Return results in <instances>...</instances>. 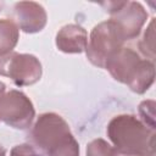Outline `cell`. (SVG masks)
Listing matches in <instances>:
<instances>
[{"mask_svg":"<svg viewBox=\"0 0 156 156\" xmlns=\"http://www.w3.org/2000/svg\"><path fill=\"white\" fill-rule=\"evenodd\" d=\"M28 141L40 156H79V144L68 123L55 112H45L37 118Z\"/></svg>","mask_w":156,"mask_h":156,"instance_id":"1","label":"cell"},{"mask_svg":"<svg viewBox=\"0 0 156 156\" xmlns=\"http://www.w3.org/2000/svg\"><path fill=\"white\" fill-rule=\"evenodd\" d=\"M116 156H155V130L134 115H117L106 127Z\"/></svg>","mask_w":156,"mask_h":156,"instance_id":"2","label":"cell"},{"mask_svg":"<svg viewBox=\"0 0 156 156\" xmlns=\"http://www.w3.org/2000/svg\"><path fill=\"white\" fill-rule=\"evenodd\" d=\"M124 38L117 27L111 21L98 23L90 32L85 55L89 62L99 68H105L106 62L124 46Z\"/></svg>","mask_w":156,"mask_h":156,"instance_id":"3","label":"cell"},{"mask_svg":"<svg viewBox=\"0 0 156 156\" xmlns=\"http://www.w3.org/2000/svg\"><path fill=\"white\" fill-rule=\"evenodd\" d=\"M119 28L124 41L139 37L147 21V11L138 1H107L100 4Z\"/></svg>","mask_w":156,"mask_h":156,"instance_id":"4","label":"cell"},{"mask_svg":"<svg viewBox=\"0 0 156 156\" xmlns=\"http://www.w3.org/2000/svg\"><path fill=\"white\" fill-rule=\"evenodd\" d=\"M43 74L39 58L32 54L11 51L0 55V76L10 78L17 87H29L38 83Z\"/></svg>","mask_w":156,"mask_h":156,"instance_id":"5","label":"cell"},{"mask_svg":"<svg viewBox=\"0 0 156 156\" xmlns=\"http://www.w3.org/2000/svg\"><path fill=\"white\" fill-rule=\"evenodd\" d=\"M34 117V105L23 91L12 89L0 99V121L6 126L18 130H26L32 127Z\"/></svg>","mask_w":156,"mask_h":156,"instance_id":"6","label":"cell"},{"mask_svg":"<svg viewBox=\"0 0 156 156\" xmlns=\"http://www.w3.org/2000/svg\"><path fill=\"white\" fill-rule=\"evenodd\" d=\"M13 22L17 27L27 33L34 34L41 32L48 23L45 9L35 1H20L13 5Z\"/></svg>","mask_w":156,"mask_h":156,"instance_id":"7","label":"cell"},{"mask_svg":"<svg viewBox=\"0 0 156 156\" xmlns=\"http://www.w3.org/2000/svg\"><path fill=\"white\" fill-rule=\"evenodd\" d=\"M144 58H141L135 50L128 46H123L106 62L105 69L108 71L115 80L128 85V83L136 74Z\"/></svg>","mask_w":156,"mask_h":156,"instance_id":"8","label":"cell"},{"mask_svg":"<svg viewBox=\"0 0 156 156\" xmlns=\"http://www.w3.org/2000/svg\"><path fill=\"white\" fill-rule=\"evenodd\" d=\"M56 48L65 54H80L88 45V33L79 24L69 23L63 26L56 33Z\"/></svg>","mask_w":156,"mask_h":156,"instance_id":"9","label":"cell"},{"mask_svg":"<svg viewBox=\"0 0 156 156\" xmlns=\"http://www.w3.org/2000/svg\"><path fill=\"white\" fill-rule=\"evenodd\" d=\"M155 80V65L152 61L143 60L134 78L128 83V88L136 94L146 93Z\"/></svg>","mask_w":156,"mask_h":156,"instance_id":"10","label":"cell"},{"mask_svg":"<svg viewBox=\"0 0 156 156\" xmlns=\"http://www.w3.org/2000/svg\"><path fill=\"white\" fill-rule=\"evenodd\" d=\"M20 39V28L13 20H0V55L13 51Z\"/></svg>","mask_w":156,"mask_h":156,"instance_id":"11","label":"cell"},{"mask_svg":"<svg viewBox=\"0 0 156 156\" xmlns=\"http://www.w3.org/2000/svg\"><path fill=\"white\" fill-rule=\"evenodd\" d=\"M155 18L150 20L149 26L143 33L141 39L138 43V48L140 54L145 57V60L152 61L155 58Z\"/></svg>","mask_w":156,"mask_h":156,"instance_id":"12","label":"cell"},{"mask_svg":"<svg viewBox=\"0 0 156 156\" xmlns=\"http://www.w3.org/2000/svg\"><path fill=\"white\" fill-rule=\"evenodd\" d=\"M87 156H116L115 147L102 138L91 140L85 149Z\"/></svg>","mask_w":156,"mask_h":156,"instance_id":"13","label":"cell"},{"mask_svg":"<svg viewBox=\"0 0 156 156\" xmlns=\"http://www.w3.org/2000/svg\"><path fill=\"white\" fill-rule=\"evenodd\" d=\"M155 106L156 104L154 100H144L138 108L139 119L151 130H155Z\"/></svg>","mask_w":156,"mask_h":156,"instance_id":"14","label":"cell"},{"mask_svg":"<svg viewBox=\"0 0 156 156\" xmlns=\"http://www.w3.org/2000/svg\"><path fill=\"white\" fill-rule=\"evenodd\" d=\"M10 156H40V154L28 143L15 145L11 151Z\"/></svg>","mask_w":156,"mask_h":156,"instance_id":"15","label":"cell"},{"mask_svg":"<svg viewBox=\"0 0 156 156\" xmlns=\"http://www.w3.org/2000/svg\"><path fill=\"white\" fill-rule=\"evenodd\" d=\"M6 93V85L0 80V99L4 96V94Z\"/></svg>","mask_w":156,"mask_h":156,"instance_id":"16","label":"cell"},{"mask_svg":"<svg viewBox=\"0 0 156 156\" xmlns=\"http://www.w3.org/2000/svg\"><path fill=\"white\" fill-rule=\"evenodd\" d=\"M0 156H6V149L0 144Z\"/></svg>","mask_w":156,"mask_h":156,"instance_id":"17","label":"cell"},{"mask_svg":"<svg viewBox=\"0 0 156 156\" xmlns=\"http://www.w3.org/2000/svg\"><path fill=\"white\" fill-rule=\"evenodd\" d=\"M1 9H2V4L0 2V11H1Z\"/></svg>","mask_w":156,"mask_h":156,"instance_id":"18","label":"cell"}]
</instances>
